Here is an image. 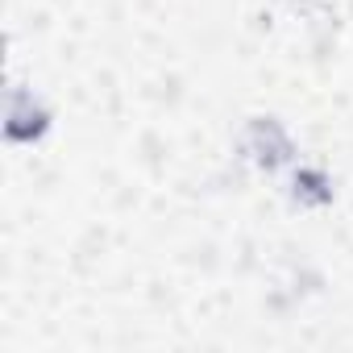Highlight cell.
I'll use <instances>...</instances> for the list:
<instances>
[{"label": "cell", "mask_w": 353, "mask_h": 353, "mask_svg": "<svg viewBox=\"0 0 353 353\" xmlns=\"http://www.w3.org/2000/svg\"><path fill=\"white\" fill-rule=\"evenodd\" d=\"M46 125H50L46 108L30 92H13V100H9V137L13 141H38L46 133Z\"/></svg>", "instance_id": "1"}]
</instances>
